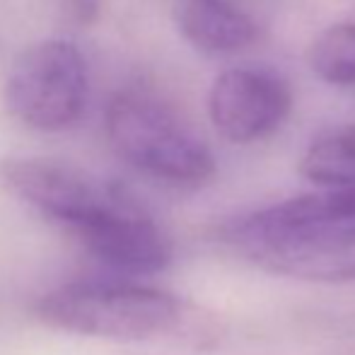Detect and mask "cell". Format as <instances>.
Segmentation results:
<instances>
[{
	"label": "cell",
	"mask_w": 355,
	"mask_h": 355,
	"mask_svg": "<svg viewBox=\"0 0 355 355\" xmlns=\"http://www.w3.org/2000/svg\"><path fill=\"white\" fill-rule=\"evenodd\" d=\"M0 184L107 268L126 276H153L172 261V242L153 215L123 189L75 164L8 157L0 162Z\"/></svg>",
	"instance_id": "obj_1"
},
{
	"label": "cell",
	"mask_w": 355,
	"mask_h": 355,
	"mask_svg": "<svg viewBox=\"0 0 355 355\" xmlns=\"http://www.w3.org/2000/svg\"><path fill=\"white\" fill-rule=\"evenodd\" d=\"M237 257L273 276L355 283V189H322L232 218L218 230Z\"/></svg>",
	"instance_id": "obj_2"
},
{
	"label": "cell",
	"mask_w": 355,
	"mask_h": 355,
	"mask_svg": "<svg viewBox=\"0 0 355 355\" xmlns=\"http://www.w3.org/2000/svg\"><path fill=\"white\" fill-rule=\"evenodd\" d=\"M56 331L119 343H177L211 348L220 324L211 312L174 293L131 281H83L46 293L34 307Z\"/></svg>",
	"instance_id": "obj_3"
},
{
	"label": "cell",
	"mask_w": 355,
	"mask_h": 355,
	"mask_svg": "<svg viewBox=\"0 0 355 355\" xmlns=\"http://www.w3.org/2000/svg\"><path fill=\"white\" fill-rule=\"evenodd\" d=\"M104 131L114 153L155 182L196 189L215 177L218 164L206 141L150 92L114 94L104 112Z\"/></svg>",
	"instance_id": "obj_4"
},
{
	"label": "cell",
	"mask_w": 355,
	"mask_h": 355,
	"mask_svg": "<svg viewBox=\"0 0 355 355\" xmlns=\"http://www.w3.org/2000/svg\"><path fill=\"white\" fill-rule=\"evenodd\" d=\"M89 73L85 53L68 39L29 44L5 78V109L34 131H63L85 112Z\"/></svg>",
	"instance_id": "obj_5"
},
{
	"label": "cell",
	"mask_w": 355,
	"mask_h": 355,
	"mask_svg": "<svg viewBox=\"0 0 355 355\" xmlns=\"http://www.w3.org/2000/svg\"><path fill=\"white\" fill-rule=\"evenodd\" d=\"M290 109L293 89L273 68H227L208 89L211 123L234 145H252L273 136L290 116Z\"/></svg>",
	"instance_id": "obj_6"
},
{
	"label": "cell",
	"mask_w": 355,
	"mask_h": 355,
	"mask_svg": "<svg viewBox=\"0 0 355 355\" xmlns=\"http://www.w3.org/2000/svg\"><path fill=\"white\" fill-rule=\"evenodd\" d=\"M177 29L203 53H237L259 37L252 15L234 0H177Z\"/></svg>",
	"instance_id": "obj_7"
},
{
	"label": "cell",
	"mask_w": 355,
	"mask_h": 355,
	"mask_svg": "<svg viewBox=\"0 0 355 355\" xmlns=\"http://www.w3.org/2000/svg\"><path fill=\"white\" fill-rule=\"evenodd\" d=\"M300 174L322 189H355V126L317 138L297 164Z\"/></svg>",
	"instance_id": "obj_8"
},
{
	"label": "cell",
	"mask_w": 355,
	"mask_h": 355,
	"mask_svg": "<svg viewBox=\"0 0 355 355\" xmlns=\"http://www.w3.org/2000/svg\"><path fill=\"white\" fill-rule=\"evenodd\" d=\"M307 63L324 83L355 87V22L324 29L307 49Z\"/></svg>",
	"instance_id": "obj_9"
},
{
	"label": "cell",
	"mask_w": 355,
	"mask_h": 355,
	"mask_svg": "<svg viewBox=\"0 0 355 355\" xmlns=\"http://www.w3.org/2000/svg\"><path fill=\"white\" fill-rule=\"evenodd\" d=\"M58 8L73 24L87 27L102 15V0H58Z\"/></svg>",
	"instance_id": "obj_10"
}]
</instances>
